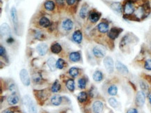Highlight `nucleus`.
Masks as SVG:
<instances>
[{
  "instance_id": "2",
  "label": "nucleus",
  "mask_w": 151,
  "mask_h": 113,
  "mask_svg": "<svg viewBox=\"0 0 151 113\" xmlns=\"http://www.w3.org/2000/svg\"><path fill=\"white\" fill-rule=\"evenodd\" d=\"M24 105H25L26 108H27V110L29 113H37V109L35 103L33 102L32 100L29 96H25L23 98Z\"/></svg>"
},
{
  "instance_id": "31",
  "label": "nucleus",
  "mask_w": 151,
  "mask_h": 113,
  "mask_svg": "<svg viewBox=\"0 0 151 113\" xmlns=\"http://www.w3.org/2000/svg\"><path fill=\"white\" fill-rule=\"evenodd\" d=\"M87 99H88V94L86 92H81L77 96V100L80 103H84L86 101Z\"/></svg>"
},
{
  "instance_id": "12",
  "label": "nucleus",
  "mask_w": 151,
  "mask_h": 113,
  "mask_svg": "<svg viewBox=\"0 0 151 113\" xmlns=\"http://www.w3.org/2000/svg\"><path fill=\"white\" fill-rule=\"evenodd\" d=\"M11 37V29L10 27L7 24H2L1 26V38Z\"/></svg>"
},
{
  "instance_id": "40",
  "label": "nucleus",
  "mask_w": 151,
  "mask_h": 113,
  "mask_svg": "<svg viewBox=\"0 0 151 113\" xmlns=\"http://www.w3.org/2000/svg\"><path fill=\"white\" fill-rule=\"evenodd\" d=\"M144 68L146 70L150 71L151 70V59H148L145 61L144 63Z\"/></svg>"
},
{
  "instance_id": "33",
  "label": "nucleus",
  "mask_w": 151,
  "mask_h": 113,
  "mask_svg": "<svg viewBox=\"0 0 151 113\" xmlns=\"http://www.w3.org/2000/svg\"><path fill=\"white\" fill-rule=\"evenodd\" d=\"M108 94L111 96H115L118 93V88L115 85H112V86H109L108 88Z\"/></svg>"
},
{
  "instance_id": "28",
  "label": "nucleus",
  "mask_w": 151,
  "mask_h": 113,
  "mask_svg": "<svg viewBox=\"0 0 151 113\" xmlns=\"http://www.w3.org/2000/svg\"><path fill=\"white\" fill-rule=\"evenodd\" d=\"M33 36L34 37L35 39H36V40H40V41H42V40H43L45 38V36L44 33H42L41 31L39 30H33Z\"/></svg>"
},
{
  "instance_id": "9",
  "label": "nucleus",
  "mask_w": 151,
  "mask_h": 113,
  "mask_svg": "<svg viewBox=\"0 0 151 113\" xmlns=\"http://www.w3.org/2000/svg\"><path fill=\"white\" fill-rule=\"evenodd\" d=\"M74 27V23L72 21V20L67 18L65 19L61 23V28L63 29V30L65 31H70L73 29Z\"/></svg>"
},
{
  "instance_id": "43",
  "label": "nucleus",
  "mask_w": 151,
  "mask_h": 113,
  "mask_svg": "<svg viewBox=\"0 0 151 113\" xmlns=\"http://www.w3.org/2000/svg\"><path fill=\"white\" fill-rule=\"evenodd\" d=\"M9 90H10L11 92H16V84H11V85H10V86H9Z\"/></svg>"
},
{
  "instance_id": "10",
  "label": "nucleus",
  "mask_w": 151,
  "mask_h": 113,
  "mask_svg": "<svg viewBox=\"0 0 151 113\" xmlns=\"http://www.w3.org/2000/svg\"><path fill=\"white\" fill-rule=\"evenodd\" d=\"M133 34L132 35H129V34H127L123 38L121 39V41L120 42V47L121 49H123V48L126 47V46H128V44H130V43H132V37H134Z\"/></svg>"
},
{
  "instance_id": "42",
  "label": "nucleus",
  "mask_w": 151,
  "mask_h": 113,
  "mask_svg": "<svg viewBox=\"0 0 151 113\" xmlns=\"http://www.w3.org/2000/svg\"><path fill=\"white\" fill-rule=\"evenodd\" d=\"M33 81H34V82H36V83L40 82V80H41V77H40V76L39 74H37L34 75L33 77Z\"/></svg>"
},
{
  "instance_id": "16",
  "label": "nucleus",
  "mask_w": 151,
  "mask_h": 113,
  "mask_svg": "<svg viewBox=\"0 0 151 113\" xmlns=\"http://www.w3.org/2000/svg\"><path fill=\"white\" fill-rule=\"evenodd\" d=\"M98 31L100 33H107L109 30V24L106 22H102L100 24H98V27H97Z\"/></svg>"
},
{
  "instance_id": "50",
  "label": "nucleus",
  "mask_w": 151,
  "mask_h": 113,
  "mask_svg": "<svg viewBox=\"0 0 151 113\" xmlns=\"http://www.w3.org/2000/svg\"><path fill=\"white\" fill-rule=\"evenodd\" d=\"M134 1H139V0H134Z\"/></svg>"
},
{
  "instance_id": "6",
  "label": "nucleus",
  "mask_w": 151,
  "mask_h": 113,
  "mask_svg": "<svg viewBox=\"0 0 151 113\" xmlns=\"http://www.w3.org/2000/svg\"><path fill=\"white\" fill-rule=\"evenodd\" d=\"M20 78L21 80L22 84L25 86H29L30 85V78H29V75L28 74V72L27 69H22L21 71L20 72Z\"/></svg>"
},
{
  "instance_id": "35",
  "label": "nucleus",
  "mask_w": 151,
  "mask_h": 113,
  "mask_svg": "<svg viewBox=\"0 0 151 113\" xmlns=\"http://www.w3.org/2000/svg\"><path fill=\"white\" fill-rule=\"evenodd\" d=\"M69 74L72 77L75 78L79 75V69L77 67H72L69 69Z\"/></svg>"
},
{
  "instance_id": "32",
  "label": "nucleus",
  "mask_w": 151,
  "mask_h": 113,
  "mask_svg": "<svg viewBox=\"0 0 151 113\" xmlns=\"http://www.w3.org/2000/svg\"><path fill=\"white\" fill-rule=\"evenodd\" d=\"M66 88H68V90L70 92H74V81L73 79H68L66 83Z\"/></svg>"
},
{
  "instance_id": "7",
  "label": "nucleus",
  "mask_w": 151,
  "mask_h": 113,
  "mask_svg": "<svg viewBox=\"0 0 151 113\" xmlns=\"http://www.w3.org/2000/svg\"><path fill=\"white\" fill-rule=\"evenodd\" d=\"M123 29L121 28L118 27H113L110 29L109 32H108V37H109L110 40H114L119 36V35L123 32Z\"/></svg>"
},
{
  "instance_id": "46",
  "label": "nucleus",
  "mask_w": 151,
  "mask_h": 113,
  "mask_svg": "<svg viewBox=\"0 0 151 113\" xmlns=\"http://www.w3.org/2000/svg\"><path fill=\"white\" fill-rule=\"evenodd\" d=\"M6 42L8 44H12L13 42H14V39L12 37H9L6 39Z\"/></svg>"
},
{
  "instance_id": "30",
  "label": "nucleus",
  "mask_w": 151,
  "mask_h": 113,
  "mask_svg": "<svg viewBox=\"0 0 151 113\" xmlns=\"http://www.w3.org/2000/svg\"><path fill=\"white\" fill-rule=\"evenodd\" d=\"M60 90H61V84L59 83V81L56 80L51 87V91L52 92H54V93H57V92L60 91Z\"/></svg>"
},
{
  "instance_id": "4",
  "label": "nucleus",
  "mask_w": 151,
  "mask_h": 113,
  "mask_svg": "<svg viewBox=\"0 0 151 113\" xmlns=\"http://www.w3.org/2000/svg\"><path fill=\"white\" fill-rule=\"evenodd\" d=\"M103 63L108 73L112 74L114 70V62H113L112 58L109 56L105 57L103 60Z\"/></svg>"
},
{
  "instance_id": "26",
  "label": "nucleus",
  "mask_w": 151,
  "mask_h": 113,
  "mask_svg": "<svg viewBox=\"0 0 151 113\" xmlns=\"http://www.w3.org/2000/svg\"><path fill=\"white\" fill-rule=\"evenodd\" d=\"M63 98L60 95H55L51 98V103L52 105L58 106V105H61L62 103Z\"/></svg>"
},
{
  "instance_id": "17",
  "label": "nucleus",
  "mask_w": 151,
  "mask_h": 113,
  "mask_svg": "<svg viewBox=\"0 0 151 113\" xmlns=\"http://www.w3.org/2000/svg\"><path fill=\"white\" fill-rule=\"evenodd\" d=\"M92 108L94 113H101L103 110L104 105L100 101H96L93 104Z\"/></svg>"
},
{
  "instance_id": "5",
  "label": "nucleus",
  "mask_w": 151,
  "mask_h": 113,
  "mask_svg": "<svg viewBox=\"0 0 151 113\" xmlns=\"http://www.w3.org/2000/svg\"><path fill=\"white\" fill-rule=\"evenodd\" d=\"M11 20H12L13 24L14 30L16 31V33H18V27H19V21H18V13H17V10L16 7H12L11 10Z\"/></svg>"
},
{
  "instance_id": "1",
  "label": "nucleus",
  "mask_w": 151,
  "mask_h": 113,
  "mask_svg": "<svg viewBox=\"0 0 151 113\" xmlns=\"http://www.w3.org/2000/svg\"><path fill=\"white\" fill-rule=\"evenodd\" d=\"M135 2V1L134 0H126L124 5L123 6V12L124 13L123 17L131 16L134 15L136 11Z\"/></svg>"
},
{
  "instance_id": "18",
  "label": "nucleus",
  "mask_w": 151,
  "mask_h": 113,
  "mask_svg": "<svg viewBox=\"0 0 151 113\" xmlns=\"http://www.w3.org/2000/svg\"><path fill=\"white\" fill-rule=\"evenodd\" d=\"M7 101H8L9 104L11 105H16L19 102V97L16 94V92H13L11 95L9 96L8 99H7Z\"/></svg>"
},
{
  "instance_id": "36",
  "label": "nucleus",
  "mask_w": 151,
  "mask_h": 113,
  "mask_svg": "<svg viewBox=\"0 0 151 113\" xmlns=\"http://www.w3.org/2000/svg\"><path fill=\"white\" fill-rule=\"evenodd\" d=\"M140 87L141 90H142V92H144L145 94L148 93V86L144 82V81H140Z\"/></svg>"
},
{
  "instance_id": "44",
  "label": "nucleus",
  "mask_w": 151,
  "mask_h": 113,
  "mask_svg": "<svg viewBox=\"0 0 151 113\" xmlns=\"http://www.w3.org/2000/svg\"><path fill=\"white\" fill-rule=\"evenodd\" d=\"M127 113H138V110L135 108H130L127 111Z\"/></svg>"
},
{
  "instance_id": "3",
  "label": "nucleus",
  "mask_w": 151,
  "mask_h": 113,
  "mask_svg": "<svg viewBox=\"0 0 151 113\" xmlns=\"http://www.w3.org/2000/svg\"><path fill=\"white\" fill-rule=\"evenodd\" d=\"M34 93L35 97L38 100V102H42L43 103L45 101H46L49 97V94L46 92L45 90H35L33 91Z\"/></svg>"
},
{
  "instance_id": "29",
  "label": "nucleus",
  "mask_w": 151,
  "mask_h": 113,
  "mask_svg": "<svg viewBox=\"0 0 151 113\" xmlns=\"http://www.w3.org/2000/svg\"><path fill=\"white\" fill-rule=\"evenodd\" d=\"M93 79L96 82H100L103 79V74L99 70H97L93 74Z\"/></svg>"
},
{
  "instance_id": "11",
  "label": "nucleus",
  "mask_w": 151,
  "mask_h": 113,
  "mask_svg": "<svg viewBox=\"0 0 151 113\" xmlns=\"http://www.w3.org/2000/svg\"><path fill=\"white\" fill-rule=\"evenodd\" d=\"M101 18V13L96 11H92L89 14V20L91 23H96Z\"/></svg>"
},
{
  "instance_id": "45",
  "label": "nucleus",
  "mask_w": 151,
  "mask_h": 113,
  "mask_svg": "<svg viewBox=\"0 0 151 113\" xmlns=\"http://www.w3.org/2000/svg\"><path fill=\"white\" fill-rule=\"evenodd\" d=\"M55 1H56V3L59 6H63L64 5V0H55Z\"/></svg>"
},
{
  "instance_id": "15",
  "label": "nucleus",
  "mask_w": 151,
  "mask_h": 113,
  "mask_svg": "<svg viewBox=\"0 0 151 113\" xmlns=\"http://www.w3.org/2000/svg\"><path fill=\"white\" fill-rule=\"evenodd\" d=\"M72 40L77 44H80L82 41V38H83V35L82 32L80 30H76L73 33L72 36Z\"/></svg>"
},
{
  "instance_id": "25",
  "label": "nucleus",
  "mask_w": 151,
  "mask_h": 113,
  "mask_svg": "<svg viewBox=\"0 0 151 113\" xmlns=\"http://www.w3.org/2000/svg\"><path fill=\"white\" fill-rule=\"evenodd\" d=\"M47 65L49 67L50 69L51 70L52 72L55 71L56 69H57V61H56L55 58H53V57H51L47 60Z\"/></svg>"
},
{
  "instance_id": "23",
  "label": "nucleus",
  "mask_w": 151,
  "mask_h": 113,
  "mask_svg": "<svg viewBox=\"0 0 151 113\" xmlns=\"http://www.w3.org/2000/svg\"><path fill=\"white\" fill-rule=\"evenodd\" d=\"M50 49H51V51L53 53H55V54H58L62 51V47L61 46V44L58 42H55V43H53L52 44L51 47H50Z\"/></svg>"
},
{
  "instance_id": "13",
  "label": "nucleus",
  "mask_w": 151,
  "mask_h": 113,
  "mask_svg": "<svg viewBox=\"0 0 151 113\" xmlns=\"http://www.w3.org/2000/svg\"><path fill=\"white\" fill-rule=\"evenodd\" d=\"M36 50H37V52L41 56H43L47 53L48 51V46L47 44L45 43H41V44H39L36 47Z\"/></svg>"
},
{
  "instance_id": "37",
  "label": "nucleus",
  "mask_w": 151,
  "mask_h": 113,
  "mask_svg": "<svg viewBox=\"0 0 151 113\" xmlns=\"http://www.w3.org/2000/svg\"><path fill=\"white\" fill-rule=\"evenodd\" d=\"M109 105H111V107H113V108H117V107L118 106V102L117 101V100L115 99V98H110V99H109Z\"/></svg>"
},
{
  "instance_id": "24",
  "label": "nucleus",
  "mask_w": 151,
  "mask_h": 113,
  "mask_svg": "<svg viewBox=\"0 0 151 113\" xmlns=\"http://www.w3.org/2000/svg\"><path fill=\"white\" fill-rule=\"evenodd\" d=\"M69 59L72 62H78L81 59V54L78 51H73V52H71L69 55Z\"/></svg>"
},
{
  "instance_id": "41",
  "label": "nucleus",
  "mask_w": 151,
  "mask_h": 113,
  "mask_svg": "<svg viewBox=\"0 0 151 113\" xmlns=\"http://www.w3.org/2000/svg\"><path fill=\"white\" fill-rule=\"evenodd\" d=\"M79 1H80V0H66V2L68 6H73L77 1L79 2Z\"/></svg>"
},
{
  "instance_id": "20",
  "label": "nucleus",
  "mask_w": 151,
  "mask_h": 113,
  "mask_svg": "<svg viewBox=\"0 0 151 113\" xmlns=\"http://www.w3.org/2000/svg\"><path fill=\"white\" fill-rule=\"evenodd\" d=\"M93 53H94V55L96 57H97V58H103L104 55H105V52L104 51V50L101 49L100 47H98V46L94 47V49H93Z\"/></svg>"
},
{
  "instance_id": "34",
  "label": "nucleus",
  "mask_w": 151,
  "mask_h": 113,
  "mask_svg": "<svg viewBox=\"0 0 151 113\" xmlns=\"http://www.w3.org/2000/svg\"><path fill=\"white\" fill-rule=\"evenodd\" d=\"M86 79H84V78H81L78 80V87L79 88L81 89V90H83L86 88Z\"/></svg>"
},
{
  "instance_id": "27",
  "label": "nucleus",
  "mask_w": 151,
  "mask_h": 113,
  "mask_svg": "<svg viewBox=\"0 0 151 113\" xmlns=\"http://www.w3.org/2000/svg\"><path fill=\"white\" fill-rule=\"evenodd\" d=\"M111 8L113 9V11H116V12L118 13H123V5L121 4L120 2H113L111 4Z\"/></svg>"
},
{
  "instance_id": "38",
  "label": "nucleus",
  "mask_w": 151,
  "mask_h": 113,
  "mask_svg": "<svg viewBox=\"0 0 151 113\" xmlns=\"http://www.w3.org/2000/svg\"><path fill=\"white\" fill-rule=\"evenodd\" d=\"M65 63H66V62L62 58H59L57 61V68L59 69H62L64 67Z\"/></svg>"
},
{
  "instance_id": "14",
  "label": "nucleus",
  "mask_w": 151,
  "mask_h": 113,
  "mask_svg": "<svg viewBox=\"0 0 151 113\" xmlns=\"http://www.w3.org/2000/svg\"><path fill=\"white\" fill-rule=\"evenodd\" d=\"M116 68L122 74L125 75L129 73V70H128V67L124 64H123L122 62H119V61H117L116 62Z\"/></svg>"
},
{
  "instance_id": "19",
  "label": "nucleus",
  "mask_w": 151,
  "mask_h": 113,
  "mask_svg": "<svg viewBox=\"0 0 151 113\" xmlns=\"http://www.w3.org/2000/svg\"><path fill=\"white\" fill-rule=\"evenodd\" d=\"M38 25L40 27L43 28H49L51 26V22L46 17L43 16L38 20Z\"/></svg>"
},
{
  "instance_id": "39",
  "label": "nucleus",
  "mask_w": 151,
  "mask_h": 113,
  "mask_svg": "<svg viewBox=\"0 0 151 113\" xmlns=\"http://www.w3.org/2000/svg\"><path fill=\"white\" fill-rule=\"evenodd\" d=\"M0 55H1V58H7L6 55V51L5 48L3 47L2 45L0 46Z\"/></svg>"
},
{
  "instance_id": "21",
  "label": "nucleus",
  "mask_w": 151,
  "mask_h": 113,
  "mask_svg": "<svg viewBox=\"0 0 151 113\" xmlns=\"http://www.w3.org/2000/svg\"><path fill=\"white\" fill-rule=\"evenodd\" d=\"M88 9H89V6L88 5H87V4L84 3L82 6L81 8H80V11H79L80 18H82V19H85V18H86L87 15H88Z\"/></svg>"
},
{
  "instance_id": "22",
  "label": "nucleus",
  "mask_w": 151,
  "mask_h": 113,
  "mask_svg": "<svg viewBox=\"0 0 151 113\" xmlns=\"http://www.w3.org/2000/svg\"><path fill=\"white\" fill-rule=\"evenodd\" d=\"M44 8L47 11H53L55 8V3L52 0H47L44 3Z\"/></svg>"
},
{
  "instance_id": "49",
  "label": "nucleus",
  "mask_w": 151,
  "mask_h": 113,
  "mask_svg": "<svg viewBox=\"0 0 151 113\" xmlns=\"http://www.w3.org/2000/svg\"><path fill=\"white\" fill-rule=\"evenodd\" d=\"M13 113H21V112H20V111H18V110H15V111H13Z\"/></svg>"
},
{
  "instance_id": "8",
  "label": "nucleus",
  "mask_w": 151,
  "mask_h": 113,
  "mask_svg": "<svg viewBox=\"0 0 151 113\" xmlns=\"http://www.w3.org/2000/svg\"><path fill=\"white\" fill-rule=\"evenodd\" d=\"M145 100H146V94H144V92L142 91L138 92L135 99L136 105L139 107H142L145 103Z\"/></svg>"
},
{
  "instance_id": "48",
  "label": "nucleus",
  "mask_w": 151,
  "mask_h": 113,
  "mask_svg": "<svg viewBox=\"0 0 151 113\" xmlns=\"http://www.w3.org/2000/svg\"><path fill=\"white\" fill-rule=\"evenodd\" d=\"M149 102H150V105H151V94L150 95H149Z\"/></svg>"
},
{
  "instance_id": "47",
  "label": "nucleus",
  "mask_w": 151,
  "mask_h": 113,
  "mask_svg": "<svg viewBox=\"0 0 151 113\" xmlns=\"http://www.w3.org/2000/svg\"><path fill=\"white\" fill-rule=\"evenodd\" d=\"M1 113H13V109L8 108V109H6V110L2 111Z\"/></svg>"
}]
</instances>
